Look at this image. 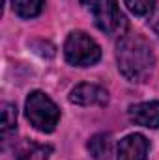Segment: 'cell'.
Segmentation results:
<instances>
[{
    "label": "cell",
    "instance_id": "obj_1",
    "mask_svg": "<svg viewBox=\"0 0 159 160\" xmlns=\"http://www.w3.org/2000/svg\"><path fill=\"white\" fill-rule=\"evenodd\" d=\"M116 60L120 73L129 82L148 80L156 67V56L150 43L137 34H125L120 38L116 45Z\"/></svg>",
    "mask_w": 159,
    "mask_h": 160
},
{
    "label": "cell",
    "instance_id": "obj_2",
    "mask_svg": "<svg viewBox=\"0 0 159 160\" xmlns=\"http://www.w3.org/2000/svg\"><path fill=\"white\" fill-rule=\"evenodd\" d=\"M26 119L40 132H52L60 121V110L43 91H32L26 99Z\"/></svg>",
    "mask_w": 159,
    "mask_h": 160
},
{
    "label": "cell",
    "instance_id": "obj_3",
    "mask_svg": "<svg viewBox=\"0 0 159 160\" xmlns=\"http://www.w3.org/2000/svg\"><path fill=\"white\" fill-rule=\"evenodd\" d=\"M96 26L107 36H118L125 30L127 21L120 11L118 0H86Z\"/></svg>",
    "mask_w": 159,
    "mask_h": 160
},
{
    "label": "cell",
    "instance_id": "obj_4",
    "mask_svg": "<svg viewBox=\"0 0 159 160\" xmlns=\"http://www.w3.org/2000/svg\"><path fill=\"white\" fill-rule=\"evenodd\" d=\"M64 56L68 63L77 67H88L99 62L101 48L96 41L84 32H71L64 43Z\"/></svg>",
    "mask_w": 159,
    "mask_h": 160
},
{
    "label": "cell",
    "instance_id": "obj_5",
    "mask_svg": "<svg viewBox=\"0 0 159 160\" xmlns=\"http://www.w3.org/2000/svg\"><path fill=\"white\" fill-rule=\"evenodd\" d=\"M69 101L79 106H105L109 102V91L97 84H79L71 89Z\"/></svg>",
    "mask_w": 159,
    "mask_h": 160
},
{
    "label": "cell",
    "instance_id": "obj_6",
    "mask_svg": "<svg viewBox=\"0 0 159 160\" xmlns=\"http://www.w3.org/2000/svg\"><path fill=\"white\" fill-rule=\"evenodd\" d=\"M150 142L142 134H129L120 140L118 160H146Z\"/></svg>",
    "mask_w": 159,
    "mask_h": 160
},
{
    "label": "cell",
    "instance_id": "obj_7",
    "mask_svg": "<svg viewBox=\"0 0 159 160\" xmlns=\"http://www.w3.org/2000/svg\"><path fill=\"white\" fill-rule=\"evenodd\" d=\"M129 119L140 127L159 128V101L133 104L129 108Z\"/></svg>",
    "mask_w": 159,
    "mask_h": 160
},
{
    "label": "cell",
    "instance_id": "obj_8",
    "mask_svg": "<svg viewBox=\"0 0 159 160\" xmlns=\"http://www.w3.org/2000/svg\"><path fill=\"white\" fill-rule=\"evenodd\" d=\"M88 151L90 155L96 160H109L112 155V140L109 134L105 132H99V134H94L90 140H88Z\"/></svg>",
    "mask_w": 159,
    "mask_h": 160
},
{
    "label": "cell",
    "instance_id": "obj_9",
    "mask_svg": "<svg viewBox=\"0 0 159 160\" xmlns=\"http://www.w3.org/2000/svg\"><path fill=\"white\" fill-rule=\"evenodd\" d=\"M11 6L21 19H34L43 11L45 0H11Z\"/></svg>",
    "mask_w": 159,
    "mask_h": 160
},
{
    "label": "cell",
    "instance_id": "obj_10",
    "mask_svg": "<svg viewBox=\"0 0 159 160\" xmlns=\"http://www.w3.org/2000/svg\"><path fill=\"white\" fill-rule=\"evenodd\" d=\"M52 153L51 145H41V143H28L19 151L17 160H49Z\"/></svg>",
    "mask_w": 159,
    "mask_h": 160
},
{
    "label": "cell",
    "instance_id": "obj_11",
    "mask_svg": "<svg viewBox=\"0 0 159 160\" xmlns=\"http://www.w3.org/2000/svg\"><path fill=\"white\" fill-rule=\"evenodd\" d=\"M15 127H17V110L13 104L4 102L2 104V121H0L2 136H8V132L15 130Z\"/></svg>",
    "mask_w": 159,
    "mask_h": 160
},
{
    "label": "cell",
    "instance_id": "obj_12",
    "mask_svg": "<svg viewBox=\"0 0 159 160\" xmlns=\"http://www.w3.org/2000/svg\"><path fill=\"white\" fill-rule=\"evenodd\" d=\"M123 2L135 17H150L152 11L156 9L157 0H123Z\"/></svg>",
    "mask_w": 159,
    "mask_h": 160
},
{
    "label": "cell",
    "instance_id": "obj_13",
    "mask_svg": "<svg viewBox=\"0 0 159 160\" xmlns=\"http://www.w3.org/2000/svg\"><path fill=\"white\" fill-rule=\"evenodd\" d=\"M152 28H154V32H156V34H159V15L152 21Z\"/></svg>",
    "mask_w": 159,
    "mask_h": 160
}]
</instances>
